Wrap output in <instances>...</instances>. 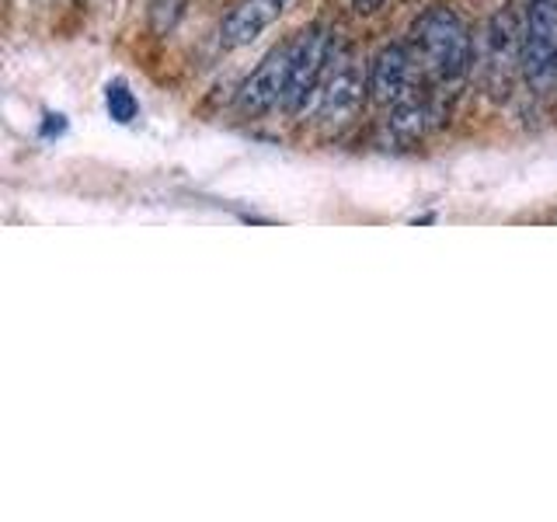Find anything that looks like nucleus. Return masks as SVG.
Masks as SVG:
<instances>
[{
  "mask_svg": "<svg viewBox=\"0 0 557 522\" xmlns=\"http://www.w3.org/2000/svg\"><path fill=\"white\" fill-rule=\"evenodd\" d=\"M414 46L422 52L429 74L440 84H457L467 77L470 63H474V42L463 25V17L453 8H425L414 17Z\"/></svg>",
  "mask_w": 557,
  "mask_h": 522,
  "instance_id": "nucleus-1",
  "label": "nucleus"
},
{
  "mask_svg": "<svg viewBox=\"0 0 557 522\" xmlns=\"http://www.w3.org/2000/svg\"><path fill=\"white\" fill-rule=\"evenodd\" d=\"M522 77L540 98H557V0H530L527 4Z\"/></svg>",
  "mask_w": 557,
  "mask_h": 522,
  "instance_id": "nucleus-2",
  "label": "nucleus"
},
{
  "mask_svg": "<svg viewBox=\"0 0 557 522\" xmlns=\"http://www.w3.org/2000/svg\"><path fill=\"white\" fill-rule=\"evenodd\" d=\"M331 28L324 22H313L304 32H296V60H293V77H289V91L283 109L289 115L304 112L313 98H321V87L327 77V63H331Z\"/></svg>",
  "mask_w": 557,
  "mask_h": 522,
  "instance_id": "nucleus-3",
  "label": "nucleus"
},
{
  "mask_svg": "<svg viewBox=\"0 0 557 522\" xmlns=\"http://www.w3.org/2000/svg\"><path fill=\"white\" fill-rule=\"evenodd\" d=\"M293 60H296V35L286 42L272 46L265 57H261V63L251 70V77L240 84V91H237L240 115H248V119L269 115L272 109H278V104L286 101Z\"/></svg>",
  "mask_w": 557,
  "mask_h": 522,
  "instance_id": "nucleus-4",
  "label": "nucleus"
},
{
  "mask_svg": "<svg viewBox=\"0 0 557 522\" xmlns=\"http://www.w3.org/2000/svg\"><path fill=\"white\" fill-rule=\"evenodd\" d=\"M484 77L495 91L505 95L516 70H522V28L516 25L512 11H498L484 32Z\"/></svg>",
  "mask_w": 557,
  "mask_h": 522,
  "instance_id": "nucleus-5",
  "label": "nucleus"
},
{
  "mask_svg": "<svg viewBox=\"0 0 557 522\" xmlns=\"http://www.w3.org/2000/svg\"><path fill=\"white\" fill-rule=\"evenodd\" d=\"M366 91H370V80H362L359 60L352 57V52H345V57H338V63L331 66L327 77H324L321 119L327 122V126H342V122H348L359 112Z\"/></svg>",
  "mask_w": 557,
  "mask_h": 522,
  "instance_id": "nucleus-6",
  "label": "nucleus"
},
{
  "mask_svg": "<svg viewBox=\"0 0 557 522\" xmlns=\"http://www.w3.org/2000/svg\"><path fill=\"white\" fill-rule=\"evenodd\" d=\"M366 80H370V98L383 104V109L387 104L394 109V104H400L411 95V52L400 42L380 46Z\"/></svg>",
  "mask_w": 557,
  "mask_h": 522,
  "instance_id": "nucleus-7",
  "label": "nucleus"
},
{
  "mask_svg": "<svg viewBox=\"0 0 557 522\" xmlns=\"http://www.w3.org/2000/svg\"><path fill=\"white\" fill-rule=\"evenodd\" d=\"M293 0H240V4L223 17L220 25V46L240 49L251 46L258 35H265L278 17L286 14Z\"/></svg>",
  "mask_w": 557,
  "mask_h": 522,
  "instance_id": "nucleus-8",
  "label": "nucleus"
},
{
  "mask_svg": "<svg viewBox=\"0 0 557 522\" xmlns=\"http://www.w3.org/2000/svg\"><path fill=\"white\" fill-rule=\"evenodd\" d=\"M104 109H109L112 122H119V126H129V122L139 115V101L129 91L126 80H112L109 87H104Z\"/></svg>",
  "mask_w": 557,
  "mask_h": 522,
  "instance_id": "nucleus-9",
  "label": "nucleus"
},
{
  "mask_svg": "<svg viewBox=\"0 0 557 522\" xmlns=\"http://www.w3.org/2000/svg\"><path fill=\"white\" fill-rule=\"evenodd\" d=\"M188 8V0H150V25L153 32H171L178 25L182 11Z\"/></svg>",
  "mask_w": 557,
  "mask_h": 522,
  "instance_id": "nucleus-10",
  "label": "nucleus"
},
{
  "mask_svg": "<svg viewBox=\"0 0 557 522\" xmlns=\"http://www.w3.org/2000/svg\"><path fill=\"white\" fill-rule=\"evenodd\" d=\"M63 129H66V119L49 112V115H46V122H42V136H46V139H49V136H60Z\"/></svg>",
  "mask_w": 557,
  "mask_h": 522,
  "instance_id": "nucleus-11",
  "label": "nucleus"
},
{
  "mask_svg": "<svg viewBox=\"0 0 557 522\" xmlns=\"http://www.w3.org/2000/svg\"><path fill=\"white\" fill-rule=\"evenodd\" d=\"M356 14H376L383 8V0H352Z\"/></svg>",
  "mask_w": 557,
  "mask_h": 522,
  "instance_id": "nucleus-12",
  "label": "nucleus"
}]
</instances>
